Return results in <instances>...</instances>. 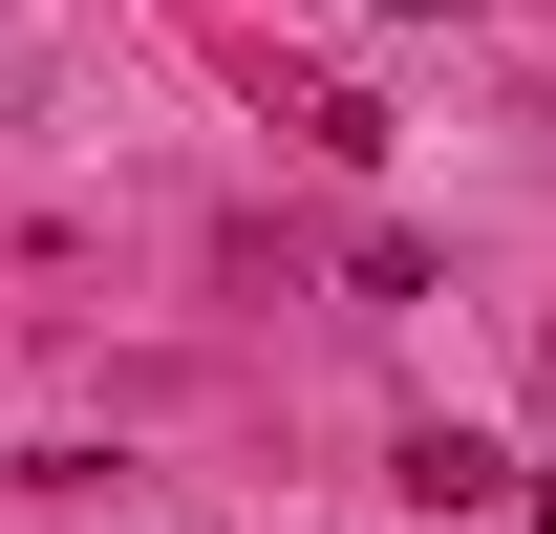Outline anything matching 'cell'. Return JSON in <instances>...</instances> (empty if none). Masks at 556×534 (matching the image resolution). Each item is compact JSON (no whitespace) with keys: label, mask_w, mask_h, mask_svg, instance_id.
Here are the masks:
<instances>
[{"label":"cell","mask_w":556,"mask_h":534,"mask_svg":"<svg viewBox=\"0 0 556 534\" xmlns=\"http://www.w3.org/2000/svg\"><path fill=\"white\" fill-rule=\"evenodd\" d=\"M386 492H407V513H514L535 470L492 449V428H407V449H386Z\"/></svg>","instance_id":"cell-1"},{"label":"cell","mask_w":556,"mask_h":534,"mask_svg":"<svg viewBox=\"0 0 556 534\" xmlns=\"http://www.w3.org/2000/svg\"><path fill=\"white\" fill-rule=\"evenodd\" d=\"M364 22H450V0H364Z\"/></svg>","instance_id":"cell-2"},{"label":"cell","mask_w":556,"mask_h":534,"mask_svg":"<svg viewBox=\"0 0 556 534\" xmlns=\"http://www.w3.org/2000/svg\"><path fill=\"white\" fill-rule=\"evenodd\" d=\"M514 513H535V534H556V492H514Z\"/></svg>","instance_id":"cell-3"}]
</instances>
